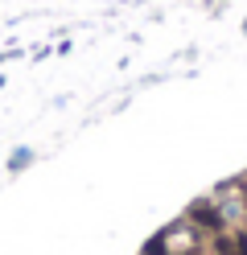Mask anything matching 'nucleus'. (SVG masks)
Here are the masks:
<instances>
[{"mask_svg": "<svg viewBox=\"0 0 247 255\" xmlns=\"http://www.w3.org/2000/svg\"><path fill=\"white\" fill-rule=\"evenodd\" d=\"M190 222H194L202 235H223V231H227V214L219 210V202H214V198L194 202V206H190Z\"/></svg>", "mask_w": 247, "mask_h": 255, "instance_id": "1", "label": "nucleus"}]
</instances>
